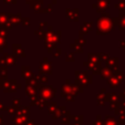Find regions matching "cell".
Segmentation results:
<instances>
[{
  "instance_id": "cell-1",
  "label": "cell",
  "mask_w": 125,
  "mask_h": 125,
  "mask_svg": "<svg viewBox=\"0 0 125 125\" xmlns=\"http://www.w3.org/2000/svg\"><path fill=\"white\" fill-rule=\"evenodd\" d=\"M109 16V14H103L97 20V34H108L114 29V23Z\"/></svg>"
},
{
  "instance_id": "cell-2",
  "label": "cell",
  "mask_w": 125,
  "mask_h": 125,
  "mask_svg": "<svg viewBox=\"0 0 125 125\" xmlns=\"http://www.w3.org/2000/svg\"><path fill=\"white\" fill-rule=\"evenodd\" d=\"M61 32L60 31H52V28L49 27V31H47L45 36V45L47 48H54L58 42H60Z\"/></svg>"
},
{
  "instance_id": "cell-3",
  "label": "cell",
  "mask_w": 125,
  "mask_h": 125,
  "mask_svg": "<svg viewBox=\"0 0 125 125\" xmlns=\"http://www.w3.org/2000/svg\"><path fill=\"white\" fill-rule=\"evenodd\" d=\"M12 26H13V24L10 20V14L0 13V28L8 30V29L12 28Z\"/></svg>"
},
{
  "instance_id": "cell-4",
  "label": "cell",
  "mask_w": 125,
  "mask_h": 125,
  "mask_svg": "<svg viewBox=\"0 0 125 125\" xmlns=\"http://www.w3.org/2000/svg\"><path fill=\"white\" fill-rule=\"evenodd\" d=\"M0 63L3 66H6L7 64L16 65V58L13 55H10V54H4V56L2 58H0Z\"/></svg>"
},
{
  "instance_id": "cell-5",
  "label": "cell",
  "mask_w": 125,
  "mask_h": 125,
  "mask_svg": "<svg viewBox=\"0 0 125 125\" xmlns=\"http://www.w3.org/2000/svg\"><path fill=\"white\" fill-rule=\"evenodd\" d=\"M109 6V0H98L97 4H94L93 7L96 8L98 13L104 12Z\"/></svg>"
},
{
  "instance_id": "cell-6",
  "label": "cell",
  "mask_w": 125,
  "mask_h": 125,
  "mask_svg": "<svg viewBox=\"0 0 125 125\" xmlns=\"http://www.w3.org/2000/svg\"><path fill=\"white\" fill-rule=\"evenodd\" d=\"M56 90L52 87H42L40 88V95L44 98V99H51L52 97H54Z\"/></svg>"
},
{
  "instance_id": "cell-7",
  "label": "cell",
  "mask_w": 125,
  "mask_h": 125,
  "mask_svg": "<svg viewBox=\"0 0 125 125\" xmlns=\"http://www.w3.org/2000/svg\"><path fill=\"white\" fill-rule=\"evenodd\" d=\"M112 21L114 25H117L119 27V29H125V15H123L122 13L119 15L118 18L112 19Z\"/></svg>"
},
{
  "instance_id": "cell-8",
  "label": "cell",
  "mask_w": 125,
  "mask_h": 125,
  "mask_svg": "<svg viewBox=\"0 0 125 125\" xmlns=\"http://www.w3.org/2000/svg\"><path fill=\"white\" fill-rule=\"evenodd\" d=\"M44 62H41L40 66H39V70L40 72H44V73H49L51 74L52 73V65H51V62H47V58L44 59Z\"/></svg>"
},
{
  "instance_id": "cell-9",
  "label": "cell",
  "mask_w": 125,
  "mask_h": 125,
  "mask_svg": "<svg viewBox=\"0 0 125 125\" xmlns=\"http://www.w3.org/2000/svg\"><path fill=\"white\" fill-rule=\"evenodd\" d=\"M76 75H77V80L76 81L81 80V82L82 81L85 82V85L91 83V76H89L86 71H84V72H76Z\"/></svg>"
},
{
  "instance_id": "cell-10",
  "label": "cell",
  "mask_w": 125,
  "mask_h": 125,
  "mask_svg": "<svg viewBox=\"0 0 125 125\" xmlns=\"http://www.w3.org/2000/svg\"><path fill=\"white\" fill-rule=\"evenodd\" d=\"M65 13H66L67 18H68L70 21H78V9H75V10L66 9V10H65Z\"/></svg>"
},
{
  "instance_id": "cell-11",
  "label": "cell",
  "mask_w": 125,
  "mask_h": 125,
  "mask_svg": "<svg viewBox=\"0 0 125 125\" xmlns=\"http://www.w3.org/2000/svg\"><path fill=\"white\" fill-rule=\"evenodd\" d=\"M13 52H14V55H16V56L22 57V58L25 57V53L20 44H14L13 45Z\"/></svg>"
},
{
  "instance_id": "cell-12",
  "label": "cell",
  "mask_w": 125,
  "mask_h": 125,
  "mask_svg": "<svg viewBox=\"0 0 125 125\" xmlns=\"http://www.w3.org/2000/svg\"><path fill=\"white\" fill-rule=\"evenodd\" d=\"M106 66L109 69H111V70H115L117 68V66H118V59L117 58H111V59H109L107 61V62H106Z\"/></svg>"
},
{
  "instance_id": "cell-13",
  "label": "cell",
  "mask_w": 125,
  "mask_h": 125,
  "mask_svg": "<svg viewBox=\"0 0 125 125\" xmlns=\"http://www.w3.org/2000/svg\"><path fill=\"white\" fill-rule=\"evenodd\" d=\"M10 20H11V22L18 25L20 23H22V18H21V14H16V15H11L10 14Z\"/></svg>"
},
{
  "instance_id": "cell-14",
  "label": "cell",
  "mask_w": 125,
  "mask_h": 125,
  "mask_svg": "<svg viewBox=\"0 0 125 125\" xmlns=\"http://www.w3.org/2000/svg\"><path fill=\"white\" fill-rule=\"evenodd\" d=\"M21 75H22V77H23L24 79H27V80H28L30 77L33 76L32 72L30 71V68H29L28 66H22V67H21Z\"/></svg>"
},
{
  "instance_id": "cell-15",
  "label": "cell",
  "mask_w": 125,
  "mask_h": 125,
  "mask_svg": "<svg viewBox=\"0 0 125 125\" xmlns=\"http://www.w3.org/2000/svg\"><path fill=\"white\" fill-rule=\"evenodd\" d=\"M42 5H43V1H42V0H33V1L30 3L31 8L34 9L35 11H38V12H41Z\"/></svg>"
},
{
  "instance_id": "cell-16",
  "label": "cell",
  "mask_w": 125,
  "mask_h": 125,
  "mask_svg": "<svg viewBox=\"0 0 125 125\" xmlns=\"http://www.w3.org/2000/svg\"><path fill=\"white\" fill-rule=\"evenodd\" d=\"M90 29H91V22H84V24L80 28V36L83 34H87Z\"/></svg>"
},
{
  "instance_id": "cell-17",
  "label": "cell",
  "mask_w": 125,
  "mask_h": 125,
  "mask_svg": "<svg viewBox=\"0 0 125 125\" xmlns=\"http://www.w3.org/2000/svg\"><path fill=\"white\" fill-rule=\"evenodd\" d=\"M7 47H8V44L6 41V37L0 36V53H3V50L6 49Z\"/></svg>"
},
{
  "instance_id": "cell-18",
  "label": "cell",
  "mask_w": 125,
  "mask_h": 125,
  "mask_svg": "<svg viewBox=\"0 0 125 125\" xmlns=\"http://www.w3.org/2000/svg\"><path fill=\"white\" fill-rule=\"evenodd\" d=\"M7 77V68H6V66H3V65H1L0 66V78L1 79H5Z\"/></svg>"
},
{
  "instance_id": "cell-19",
  "label": "cell",
  "mask_w": 125,
  "mask_h": 125,
  "mask_svg": "<svg viewBox=\"0 0 125 125\" xmlns=\"http://www.w3.org/2000/svg\"><path fill=\"white\" fill-rule=\"evenodd\" d=\"M111 73H112V70H111V69H109L108 67L104 68V69L102 70V77H103V78H104V75H105V76H108V75H110Z\"/></svg>"
},
{
  "instance_id": "cell-20",
  "label": "cell",
  "mask_w": 125,
  "mask_h": 125,
  "mask_svg": "<svg viewBox=\"0 0 125 125\" xmlns=\"http://www.w3.org/2000/svg\"><path fill=\"white\" fill-rule=\"evenodd\" d=\"M115 7H116L117 9H119L120 11H122V10H123V11L125 12V3H124V2H119L118 4H116V5H115Z\"/></svg>"
},
{
  "instance_id": "cell-21",
  "label": "cell",
  "mask_w": 125,
  "mask_h": 125,
  "mask_svg": "<svg viewBox=\"0 0 125 125\" xmlns=\"http://www.w3.org/2000/svg\"><path fill=\"white\" fill-rule=\"evenodd\" d=\"M65 60H66L67 62H69V61H74L73 54H68V55H67V57H65Z\"/></svg>"
},
{
  "instance_id": "cell-22",
  "label": "cell",
  "mask_w": 125,
  "mask_h": 125,
  "mask_svg": "<svg viewBox=\"0 0 125 125\" xmlns=\"http://www.w3.org/2000/svg\"><path fill=\"white\" fill-rule=\"evenodd\" d=\"M22 24L23 25H29V19H22Z\"/></svg>"
},
{
  "instance_id": "cell-23",
  "label": "cell",
  "mask_w": 125,
  "mask_h": 125,
  "mask_svg": "<svg viewBox=\"0 0 125 125\" xmlns=\"http://www.w3.org/2000/svg\"><path fill=\"white\" fill-rule=\"evenodd\" d=\"M4 2L5 3H13V4H15L17 1L16 0H4Z\"/></svg>"
},
{
  "instance_id": "cell-24",
  "label": "cell",
  "mask_w": 125,
  "mask_h": 125,
  "mask_svg": "<svg viewBox=\"0 0 125 125\" xmlns=\"http://www.w3.org/2000/svg\"><path fill=\"white\" fill-rule=\"evenodd\" d=\"M60 54H61V49H57V52L55 53V57H58V56H60Z\"/></svg>"
},
{
  "instance_id": "cell-25",
  "label": "cell",
  "mask_w": 125,
  "mask_h": 125,
  "mask_svg": "<svg viewBox=\"0 0 125 125\" xmlns=\"http://www.w3.org/2000/svg\"><path fill=\"white\" fill-rule=\"evenodd\" d=\"M26 3H29L30 4L31 3V0H26Z\"/></svg>"
}]
</instances>
